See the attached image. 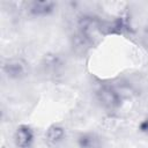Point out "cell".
I'll list each match as a JSON object with an SVG mask.
<instances>
[{
  "mask_svg": "<svg viewBox=\"0 0 148 148\" xmlns=\"http://www.w3.org/2000/svg\"><path fill=\"white\" fill-rule=\"evenodd\" d=\"M65 138V130L64 127L59 126V125H53L51 126L47 132H46V140L50 143L57 145L59 142H61Z\"/></svg>",
  "mask_w": 148,
  "mask_h": 148,
  "instance_id": "cell-6",
  "label": "cell"
},
{
  "mask_svg": "<svg viewBox=\"0 0 148 148\" xmlns=\"http://www.w3.org/2000/svg\"><path fill=\"white\" fill-rule=\"evenodd\" d=\"M15 145L18 148H30L34 142V133L29 126L22 125L17 127L14 135Z\"/></svg>",
  "mask_w": 148,
  "mask_h": 148,
  "instance_id": "cell-3",
  "label": "cell"
},
{
  "mask_svg": "<svg viewBox=\"0 0 148 148\" xmlns=\"http://www.w3.org/2000/svg\"><path fill=\"white\" fill-rule=\"evenodd\" d=\"M28 72H29L28 64L21 58H12L3 64V73L9 79H15V80L22 79L27 76Z\"/></svg>",
  "mask_w": 148,
  "mask_h": 148,
  "instance_id": "cell-2",
  "label": "cell"
},
{
  "mask_svg": "<svg viewBox=\"0 0 148 148\" xmlns=\"http://www.w3.org/2000/svg\"><path fill=\"white\" fill-rule=\"evenodd\" d=\"M79 148H103L102 140L96 133L84 132L77 136Z\"/></svg>",
  "mask_w": 148,
  "mask_h": 148,
  "instance_id": "cell-5",
  "label": "cell"
},
{
  "mask_svg": "<svg viewBox=\"0 0 148 148\" xmlns=\"http://www.w3.org/2000/svg\"><path fill=\"white\" fill-rule=\"evenodd\" d=\"M27 6L28 12L34 16H46L56 8V3L53 1H31L28 2Z\"/></svg>",
  "mask_w": 148,
  "mask_h": 148,
  "instance_id": "cell-4",
  "label": "cell"
},
{
  "mask_svg": "<svg viewBox=\"0 0 148 148\" xmlns=\"http://www.w3.org/2000/svg\"><path fill=\"white\" fill-rule=\"evenodd\" d=\"M139 128H140V131H141L142 133H145V134L148 135V114L142 119V121L140 123Z\"/></svg>",
  "mask_w": 148,
  "mask_h": 148,
  "instance_id": "cell-7",
  "label": "cell"
},
{
  "mask_svg": "<svg viewBox=\"0 0 148 148\" xmlns=\"http://www.w3.org/2000/svg\"><path fill=\"white\" fill-rule=\"evenodd\" d=\"M97 101L108 110H117L123 103V94L112 86L102 84L96 90Z\"/></svg>",
  "mask_w": 148,
  "mask_h": 148,
  "instance_id": "cell-1",
  "label": "cell"
}]
</instances>
